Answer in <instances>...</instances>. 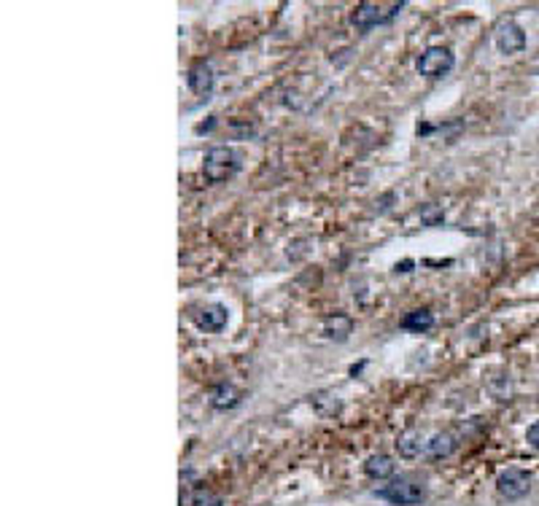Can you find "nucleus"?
I'll return each instance as SVG.
<instances>
[{
	"label": "nucleus",
	"mask_w": 539,
	"mask_h": 506,
	"mask_svg": "<svg viewBox=\"0 0 539 506\" xmlns=\"http://www.w3.org/2000/svg\"><path fill=\"white\" fill-rule=\"evenodd\" d=\"M202 170H205V178H208L210 183H221V181H227V178H232L235 172L240 170V157H237V151L230 148V145H213L208 154H205Z\"/></svg>",
	"instance_id": "1"
},
{
	"label": "nucleus",
	"mask_w": 539,
	"mask_h": 506,
	"mask_svg": "<svg viewBox=\"0 0 539 506\" xmlns=\"http://www.w3.org/2000/svg\"><path fill=\"white\" fill-rule=\"evenodd\" d=\"M453 65H456V57H453V51L451 48H445V46H431L426 48L421 57H418L416 62V68L421 76H426V78H442V76H448V73L453 71Z\"/></svg>",
	"instance_id": "2"
},
{
	"label": "nucleus",
	"mask_w": 539,
	"mask_h": 506,
	"mask_svg": "<svg viewBox=\"0 0 539 506\" xmlns=\"http://www.w3.org/2000/svg\"><path fill=\"white\" fill-rule=\"evenodd\" d=\"M378 498H383V501H389V504L394 506H416L423 501V487L416 482H410V480H394L391 485H386V487H380Z\"/></svg>",
	"instance_id": "3"
},
{
	"label": "nucleus",
	"mask_w": 539,
	"mask_h": 506,
	"mask_svg": "<svg viewBox=\"0 0 539 506\" xmlns=\"http://www.w3.org/2000/svg\"><path fill=\"white\" fill-rule=\"evenodd\" d=\"M402 9H404V3H394L389 11H386L383 6H378V3H359L351 19H354V24L359 30H372V27H378V24L391 22Z\"/></svg>",
	"instance_id": "4"
},
{
	"label": "nucleus",
	"mask_w": 539,
	"mask_h": 506,
	"mask_svg": "<svg viewBox=\"0 0 539 506\" xmlns=\"http://www.w3.org/2000/svg\"><path fill=\"white\" fill-rule=\"evenodd\" d=\"M496 490L499 495H504L507 501H518L531 490V474L526 469H504L496 477Z\"/></svg>",
	"instance_id": "5"
},
{
	"label": "nucleus",
	"mask_w": 539,
	"mask_h": 506,
	"mask_svg": "<svg viewBox=\"0 0 539 506\" xmlns=\"http://www.w3.org/2000/svg\"><path fill=\"white\" fill-rule=\"evenodd\" d=\"M523 46H526V33H523L520 24L507 22L499 27V33H496V48H499L502 54H518V51H523Z\"/></svg>",
	"instance_id": "6"
},
{
	"label": "nucleus",
	"mask_w": 539,
	"mask_h": 506,
	"mask_svg": "<svg viewBox=\"0 0 539 506\" xmlns=\"http://www.w3.org/2000/svg\"><path fill=\"white\" fill-rule=\"evenodd\" d=\"M227 318H230V313H227L224 304H208V307L195 313V324L205 331H221L227 326Z\"/></svg>",
	"instance_id": "7"
},
{
	"label": "nucleus",
	"mask_w": 539,
	"mask_h": 506,
	"mask_svg": "<svg viewBox=\"0 0 539 506\" xmlns=\"http://www.w3.org/2000/svg\"><path fill=\"white\" fill-rule=\"evenodd\" d=\"M186 81H189V89H192V92L208 95L210 89H213V71H210L208 62H195V65L189 68Z\"/></svg>",
	"instance_id": "8"
},
{
	"label": "nucleus",
	"mask_w": 539,
	"mask_h": 506,
	"mask_svg": "<svg viewBox=\"0 0 539 506\" xmlns=\"http://www.w3.org/2000/svg\"><path fill=\"white\" fill-rule=\"evenodd\" d=\"M210 404H213L216 410H232V407L240 404V391H237L235 386L221 383V386L213 388V393H210Z\"/></svg>",
	"instance_id": "9"
},
{
	"label": "nucleus",
	"mask_w": 539,
	"mask_h": 506,
	"mask_svg": "<svg viewBox=\"0 0 539 506\" xmlns=\"http://www.w3.org/2000/svg\"><path fill=\"white\" fill-rule=\"evenodd\" d=\"M364 474L369 480H389L394 474V460L389 455H369L364 463Z\"/></svg>",
	"instance_id": "10"
},
{
	"label": "nucleus",
	"mask_w": 539,
	"mask_h": 506,
	"mask_svg": "<svg viewBox=\"0 0 539 506\" xmlns=\"http://www.w3.org/2000/svg\"><path fill=\"white\" fill-rule=\"evenodd\" d=\"M431 326H434V315L429 310H413L402 318V329L407 331H429Z\"/></svg>",
	"instance_id": "11"
},
{
	"label": "nucleus",
	"mask_w": 539,
	"mask_h": 506,
	"mask_svg": "<svg viewBox=\"0 0 539 506\" xmlns=\"http://www.w3.org/2000/svg\"><path fill=\"white\" fill-rule=\"evenodd\" d=\"M453 450H456V442L451 434H437L426 442V455H429V458H445V455H451Z\"/></svg>",
	"instance_id": "12"
},
{
	"label": "nucleus",
	"mask_w": 539,
	"mask_h": 506,
	"mask_svg": "<svg viewBox=\"0 0 539 506\" xmlns=\"http://www.w3.org/2000/svg\"><path fill=\"white\" fill-rule=\"evenodd\" d=\"M396 447H399V453H402L404 458H416V455H421V453H426V442L416 434L402 436V439L396 442Z\"/></svg>",
	"instance_id": "13"
},
{
	"label": "nucleus",
	"mask_w": 539,
	"mask_h": 506,
	"mask_svg": "<svg viewBox=\"0 0 539 506\" xmlns=\"http://www.w3.org/2000/svg\"><path fill=\"white\" fill-rule=\"evenodd\" d=\"M192 506H224L221 495H216L208 487H195L192 490Z\"/></svg>",
	"instance_id": "14"
},
{
	"label": "nucleus",
	"mask_w": 539,
	"mask_h": 506,
	"mask_svg": "<svg viewBox=\"0 0 539 506\" xmlns=\"http://www.w3.org/2000/svg\"><path fill=\"white\" fill-rule=\"evenodd\" d=\"M526 442L534 450H539V420L534 423V425H528V431H526Z\"/></svg>",
	"instance_id": "15"
},
{
	"label": "nucleus",
	"mask_w": 539,
	"mask_h": 506,
	"mask_svg": "<svg viewBox=\"0 0 539 506\" xmlns=\"http://www.w3.org/2000/svg\"><path fill=\"white\" fill-rule=\"evenodd\" d=\"M410 267L413 262H402V264H396V272H410Z\"/></svg>",
	"instance_id": "16"
}]
</instances>
